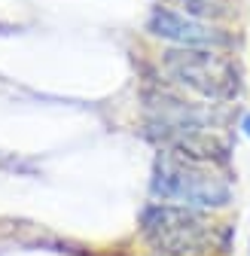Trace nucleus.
Segmentation results:
<instances>
[{"label": "nucleus", "instance_id": "0eeeda50", "mask_svg": "<svg viewBox=\"0 0 250 256\" xmlns=\"http://www.w3.org/2000/svg\"><path fill=\"white\" fill-rule=\"evenodd\" d=\"M156 256H192V253H156Z\"/></svg>", "mask_w": 250, "mask_h": 256}, {"label": "nucleus", "instance_id": "f257e3e1", "mask_svg": "<svg viewBox=\"0 0 250 256\" xmlns=\"http://www.w3.org/2000/svg\"><path fill=\"white\" fill-rule=\"evenodd\" d=\"M152 196L186 202L192 208H226L232 198L229 180L208 162L162 152L152 168Z\"/></svg>", "mask_w": 250, "mask_h": 256}, {"label": "nucleus", "instance_id": "20e7f679", "mask_svg": "<svg viewBox=\"0 0 250 256\" xmlns=\"http://www.w3.org/2000/svg\"><path fill=\"white\" fill-rule=\"evenodd\" d=\"M146 28H150L152 37L177 43L180 49H223L229 43V37L220 28L204 24L192 16H183L171 6H152Z\"/></svg>", "mask_w": 250, "mask_h": 256}, {"label": "nucleus", "instance_id": "7ed1b4c3", "mask_svg": "<svg viewBox=\"0 0 250 256\" xmlns=\"http://www.w3.org/2000/svg\"><path fill=\"white\" fill-rule=\"evenodd\" d=\"M165 74L208 101H229L238 94V68L216 49H171L162 58Z\"/></svg>", "mask_w": 250, "mask_h": 256}, {"label": "nucleus", "instance_id": "f03ea898", "mask_svg": "<svg viewBox=\"0 0 250 256\" xmlns=\"http://www.w3.org/2000/svg\"><path fill=\"white\" fill-rule=\"evenodd\" d=\"M140 235L156 253H192L202 256L216 244V222L196 208L150 204L140 214Z\"/></svg>", "mask_w": 250, "mask_h": 256}, {"label": "nucleus", "instance_id": "39448f33", "mask_svg": "<svg viewBox=\"0 0 250 256\" xmlns=\"http://www.w3.org/2000/svg\"><path fill=\"white\" fill-rule=\"evenodd\" d=\"M223 110L214 104H192L168 92H150L146 94V122L152 125H168V128H204L216 132L223 125Z\"/></svg>", "mask_w": 250, "mask_h": 256}, {"label": "nucleus", "instance_id": "423d86ee", "mask_svg": "<svg viewBox=\"0 0 250 256\" xmlns=\"http://www.w3.org/2000/svg\"><path fill=\"white\" fill-rule=\"evenodd\" d=\"M162 6H180L183 16H204V18H220L226 16V0H162Z\"/></svg>", "mask_w": 250, "mask_h": 256}]
</instances>
